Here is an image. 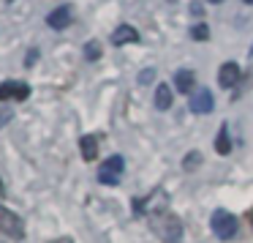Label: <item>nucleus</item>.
I'll return each mask as SVG.
<instances>
[{
	"instance_id": "obj_19",
	"label": "nucleus",
	"mask_w": 253,
	"mask_h": 243,
	"mask_svg": "<svg viewBox=\"0 0 253 243\" xmlns=\"http://www.w3.org/2000/svg\"><path fill=\"white\" fill-rule=\"evenodd\" d=\"M150 79H153V68H147V71H142V77H139V82H142V85H147Z\"/></svg>"
},
{
	"instance_id": "obj_16",
	"label": "nucleus",
	"mask_w": 253,
	"mask_h": 243,
	"mask_svg": "<svg viewBox=\"0 0 253 243\" xmlns=\"http://www.w3.org/2000/svg\"><path fill=\"white\" fill-rule=\"evenodd\" d=\"M191 36H193V41H207L210 39V28H207V25H193Z\"/></svg>"
},
{
	"instance_id": "obj_3",
	"label": "nucleus",
	"mask_w": 253,
	"mask_h": 243,
	"mask_svg": "<svg viewBox=\"0 0 253 243\" xmlns=\"http://www.w3.org/2000/svg\"><path fill=\"white\" fill-rule=\"evenodd\" d=\"M123 172H126V159H123V156H109V159L98 167V181L104 183V186H117Z\"/></svg>"
},
{
	"instance_id": "obj_23",
	"label": "nucleus",
	"mask_w": 253,
	"mask_h": 243,
	"mask_svg": "<svg viewBox=\"0 0 253 243\" xmlns=\"http://www.w3.org/2000/svg\"><path fill=\"white\" fill-rule=\"evenodd\" d=\"M248 221H251V227H253V210H251V213H248Z\"/></svg>"
},
{
	"instance_id": "obj_24",
	"label": "nucleus",
	"mask_w": 253,
	"mask_h": 243,
	"mask_svg": "<svg viewBox=\"0 0 253 243\" xmlns=\"http://www.w3.org/2000/svg\"><path fill=\"white\" fill-rule=\"evenodd\" d=\"M210 3H223V0H210Z\"/></svg>"
},
{
	"instance_id": "obj_21",
	"label": "nucleus",
	"mask_w": 253,
	"mask_h": 243,
	"mask_svg": "<svg viewBox=\"0 0 253 243\" xmlns=\"http://www.w3.org/2000/svg\"><path fill=\"white\" fill-rule=\"evenodd\" d=\"M49 243H74L71 238H55V241H49Z\"/></svg>"
},
{
	"instance_id": "obj_14",
	"label": "nucleus",
	"mask_w": 253,
	"mask_h": 243,
	"mask_svg": "<svg viewBox=\"0 0 253 243\" xmlns=\"http://www.w3.org/2000/svg\"><path fill=\"white\" fill-rule=\"evenodd\" d=\"M155 107H158L161 112L171 107V90H169V85H158V90H155Z\"/></svg>"
},
{
	"instance_id": "obj_12",
	"label": "nucleus",
	"mask_w": 253,
	"mask_h": 243,
	"mask_svg": "<svg viewBox=\"0 0 253 243\" xmlns=\"http://www.w3.org/2000/svg\"><path fill=\"white\" fill-rule=\"evenodd\" d=\"M79 148H82V159L84 161H95V156H98V137L84 134V137L79 139Z\"/></svg>"
},
{
	"instance_id": "obj_20",
	"label": "nucleus",
	"mask_w": 253,
	"mask_h": 243,
	"mask_svg": "<svg viewBox=\"0 0 253 243\" xmlns=\"http://www.w3.org/2000/svg\"><path fill=\"white\" fill-rule=\"evenodd\" d=\"M36 58H39V50H30V52H28V61H25V63H28V66H33Z\"/></svg>"
},
{
	"instance_id": "obj_11",
	"label": "nucleus",
	"mask_w": 253,
	"mask_h": 243,
	"mask_svg": "<svg viewBox=\"0 0 253 243\" xmlns=\"http://www.w3.org/2000/svg\"><path fill=\"white\" fill-rule=\"evenodd\" d=\"M193 85H196V77H193L191 68H180V71L174 74V88L180 90V93H191Z\"/></svg>"
},
{
	"instance_id": "obj_7",
	"label": "nucleus",
	"mask_w": 253,
	"mask_h": 243,
	"mask_svg": "<svg viewBox=\"0 0 253 243\" xmlns=\"http://www.w3.org/2000/svg\"><path fill=\"white\" fill-rule=\"evenodd\" d=\"M215 101H212V93H210L207 88L196 90L191 99V112H196V115H207V112H212Z\"/></svg>"
},
{
	"instance_id": "obj_25",
	"label": "nucleus",
	"mask_w": 253,
	"mask_h": 243,
	"mask_svg": "<svg viewBox=\"0 0 253 243\" xmlns=\"http://www.w3.org/2000/svg\"><path fill=\"white\" fill-rule=\"evenodd\" d=\"M245 3H248V6H253V0H245Z\"/></svg>"
},
{
	"instance_id": "obj_10",
	"label": "nucleus",
	"mask_w": 253,
	"mask_h": 243,
	"mask_svg": "<svg viewBox=\"0 0 253 243\" xmlns=\"http://www.w3.org/2000/svg\"><path fill=\"white\" fill-rule=\"evenodd\" d=\"M136 41H139V33H136V28H131V25H120V28L112 33V44H115V47L136 44Z\"/></svg>"
},
{
	"instance_id": "obj_2",
	"label": "nucleus",
	"mask_w": 253,
	"mask_h": 243,
	"mask_svg": "<svg viewBox=\"0 0 253 243\" xmlns=\"http://www.w3.org/2000/svg\"><path fill=\"white\" fill-rule=\"evenodd\" d=\"M210 227H212L215 238H220V241H231V238L237 235V230H240V221H237L234 213L218 208L212 213V219H210Z\"/></svg>"
},
{
	"instance_id": "obj_9",
	"label": "nucleus",
	"mask_w": 253,
	"mask_h": 243,
	"mask_svg": "<svg viewBox=\"0 0 253 243\" xmlns=\"http://www.w3.org/2000/svg\"><path fill=\"white\" fill-rule=\"evenodd\" d=\"M74 14H71V6H60L55 8V11H49V17H46V25L55 30H66L68 25H71Z\"/></svg>"
},
{
	"instance_id": "obj_5",
	"label": "nucleus",
	"mask_w": 253,
	"mask_h": 243,
	"mask_svg": "<svg viewBox=\"0 0 253 243\" xmlns=\"http://www.w3.org/2000/svg\"><path fill=\"white\" fill-rule=\"evenodd\" d=\"M0 232L14 238V241L25 238V221L19 219L17 213H11L8 208H3V205H0Z\"/></svg>"
},
{
	"instance_id": "obj_1",
	"label": "nucleus",
	"mask_w": 253,
	"mask_h": 243,
	"mask_svg": "<svg viewBox=\"0 0 253 243\" xmlns=\"http://www.w3.org/2000/svg\"><path fill=\"white\" fill-rule=\"evenodd\" d=\"M150 224H153V232L161 238L164 243H180L182 238V224L171 210H161V213L150 216Z\"/></svg>"
},
{
	"instance_id": "obj_6",
	"label": "nucleus",
	"mask_w": 253,
	"mask_h": 243,
	"mask_svg": "<svg viewBox=\"0 0 253 243\" xmlns=\"http://www.w3.org/2000/svg\"><path fill=\"white\" fill-rule=\"evenodd\" d=\"M30 99V85L17 82V79H6L0 85V101H25Z\"/></svg>"
},
{
	"instance_id": "obj_8",
	"label": "nucleus",
	"mask_w": 253,
	"mask_h": 243,
	"mask_svg": "<svg viewBox=\"0 0 253 243\" xmlns=\"http://www.w3.org/2000/svg\"><path fill=\"white\" fill-rule=\"evenodd\" d=\"M240 77H242V71H240L237 63H223V66L218 68V85L220 88H234V85L240 82Z\"/></svg>"
},
{
	"instance_id": "obj_22",
	"label": "nucleus",
	"mask_w": 253,
	"mask_h": 243,
	"mask_svg": "<svg viewBox=\"0 0 253 243\" xmlns=\"http://www.w3.org/2000/svg\"><path fill=\"white\" fill-rule=\"evenodd\" d=\"M3 194H6V188H3V181H0V197H3Z\"/></svg>"
},
{
	"instance_id": "obj_4",
	"label": "nucleus",
	"mask_w": 253,
	"mask_h": 243,
	"mask_svg": "<svg viewBox=\"0 0 253 243\" xmlns=\"http://www.w3.org/2000/svg\"><path fill=\"white\" fill-rule=\"evenodd\" d=\"M166 202H169L166 191L155 188V191L150 194V197H144V199H133V213H136V216H144V213L155 216V213H161V210H166Z\"/></svg>"
},
{
	"instance_id": "obj_17",
	"label": "nucleus",
	"mask_w": 253,
	"mask_h": 243,
	"mask_svg": "<svg viewBox=\"0 0 253 243\" xmlns=\"http://www.w3.org/2000/svg\"><path fill=\"white\" fill-rule=\"evenodd\" d=\"M199 161H202V153H199V150L188 153V156H185V170H188V172H191V170H196V167H199Z\"/></svg>"
},
{
	"instance_id": "obj_15",
	"label": "nucleus",
	"mask_w": 253,
	"mask_h": 243,
	"mask_svg": "<svg viewBox=\"0 0 253 243\" xmlns=\"http://www.w3.org/2000/svg\"><path fill=\"white\" fill-rule=\"evenodd\" d=\"M84 58H87V61H98L101 58V44L98 41H87V44H84Z\"/></svg>"
},
{
	"instance_id": "obj_18",
	"label": "nucleus",
	"mask_w": 253,
	"mask_h": 243,
	"mask_svg": "<svg viewBox=\"0 0 253 243\" xmlns=\"http://www.w3.org/2000/svg\"><path fill=\"white\" fill-rule=\"evenodd\" d=\"M11 118H14V112H11V110H8V107H3V110H0V128L6 126V123H8V121H11Z\"/></svg>"
},
{
	"instance_id": "obj_13",
	"label": "nucleus",
	"mask_w": 253,
	"mask_h": 243,
	"mask_svg": "<svg viewBox=\"0 0 253 243\" xmlns=\"http://www.w3.org/2000/svg\"><path fill=\"white\" fill-rule=\"evenodd\" d=\"M215 150H218L220 156L231 153V139H229V128H226V123H223V126H220L218 137H215Z\"/></svg>"
}]
</instances>
